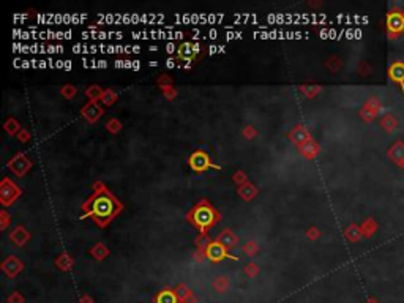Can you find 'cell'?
<instances>
[{
    "mask_svg": "<svg viewBox=\"0 0 404 303\" xmlns=\"http://www.w3.org/2000/svg\"><path fill=\"white\" fill-rule=\"evenodd\" d=\"M158 303H176V297L171 292H163L158 297Z\"/></svg>",
    "mask_w": 404,
    "mask_h": 303,
    "instance_id": "9",
    "label": "cell"
},
{
    "mask_svg": "<svg viewBox=\"0 0 404 303\" xmlns=\"http://www.w3.org/2000/svg\"><path fill=\"white\" fill-rule=\"evenodd\" d=\"M168 67L171 68V67H174V60L171 59V60H168Z\"/></svg>",
    "mask_w": 404,
    "mask_h": 303,
    "instance_id": "11",
    "label": "cell"
},
{
    "mask_svg": "<svg viewBox=\"0 0 404 303\" xmlns=\"http://www.w3.org/2000/svg\"><path fill=\"white\" fill-rule=\"evenodd\" d=\"M213 218H215L213 212H212V210H210L208 207H205V205L199 207V208L196 210V212L193 213V221H195L199 227H207V226H210V224L213 223Z\"/></svg>",
    "mask_w": 404,
    "mask_h": 303,
    "instance_id": "2",
    "label": "cell"
},
{
    "mask_svg": "<svg viewBox=\"0 0 404 303\" xmlns=\"http://www.w3.org/2000/svg\"><path fill=\"white\" fill-rule=\"evenodd\" d=\"M191 49H193V48H191V46H190L188 43L182 44V46H180V49H179V57H180L182 60H190L191 54L195 52V51H191Z\"/></svg>",
    "mask_w": 404,
    "mask_h": 303,
    "instance_id": "8",
    "label": "cell"
},
{
    "mask_svg": "<svg viewBox=\"0 0 404 303\" xmlns=\"http://www.w3.org/2000/svg\"><path fill=\"white\" fill-rule=\"evenodd\" d=\"M219 240H223V243L224 245H227V246H232L234 243H235V238L229 234V232H224L223 235H221V238H219Z\"/></svg>",
    "mask_w": 404,
    "mask_h": 303,
    "instance_id": "10",
    "label": "cell"
},
{
    "mask_svg": "<svg viewBox=\"0 0 404 303\" xmlns=\"http://www.w3.org/2000/svg\"><path fill=\"white\" fill-rule=\"evenodd\" d=\"M389 75L397 84H400L401 90L404 92V63L403 62L393 63V65L389 68Z\"/></svg>",
    "mask_w": 404,
    "mask_h": 303,
    "instance_id": "3",
    "label": "cell"
},
{
    "mask_svg": "<svg viewBox=\"0 0 404 303\" xmlns=\"http://www.w3.org/2000/svg\"><path fill=\"white\" fill-rule=\"evenodd\" d=\"M210 166V161L208 158L205 157L204 153H201V152H196L195 155L191 157V168L195 169V171H204Z\"/></svg>",
    "mask_w": 404,
    "mask_h": 303,
    "instance_id": "4",
    "label": "cell"
},
{
    "mask_svg": "<svg viewBox=\"0 0 404 303\" xmlns=\"http://www.w3.org/2000/svg\"><path fill=\"white\" fill-rule=\"evenodd\" d=\"M207 254H208V258L212 259V261H219V259H223L226 258V251H224V248L219 245V243H212L208 246V250H207Z\"/></svg>",
    "mask_w": 404,
    "mask_h": 303,
    "instance_id": "5",
    "label": "cell"
},
{
    "mask_svg": "<svg viewBox=\"0 0 404 303\" xmlns=\"http://www.w3.org/2000/svg\"><path fill=\"white\" fill-rule=\"evenodd\" d=\"M114 210V202L107 196H98L94 202H92V210L90 213L97 216H109Z\"/></svg>",
    "mask_w": 404,
    "mask_h": 303,
    "instance_id": "1",
    "label": "cell"
},
{
    "mask_svg": "<svg viewBox=\"0 0 404 303\" xmlns=\"http://www.w3.org/2000/svg\"><path fill=\"white\" fill-rule=\"evenodd\" d=\"M404 27V19L400 13H392L389 16V30L390 32H400Z\"/></svg>",
    "mask_w": 404,
    "mask_h": 303,
    "instance_id": "6",
    "label": "cell"
},
{
    "mask_svg": "<svg viewBox=\"0 0 404 303\" xmlns=\"http://www.w3.org/2000/svg\"><path fill=\"white\" fill-rule=\"evenodd\" d=\"M390 157L397 161V163H401L404 160V145L401 142L395 144L392 149H390Z\"/></svg>",
    "mask_w": 404,
    "mask_h": 303,
    "instance_id": "7",
    "label": "cell"
}]
</instances>
